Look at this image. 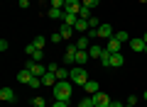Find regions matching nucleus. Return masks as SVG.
I'll return each instance as SVG.
<instances>
[{"mask_svg": "<svg viewBox=\"0 0 147 107\" xmlns=\"http://www.w3.org/2000/svg\"><path fill=\"white\" fill-rule=\"evenodd\" d=\"M71 85H74L71 80H59L57 85L52 88V90H54V100H64V102H69V100H71Z\"/></svg>", "mask_w": 147, "mask_h": 107, "instance_id": "f257e3e1", "label": "nucleus"}, {"mask_svg": "<svg viewBox=\"0 0 147 107\" xmlns=\"http://www.w3.org/2000/svg\"><path fill=\"white\" fill-rule=\"evenodd\" d=\"M69 80H71L74 85H86V83H88V73H86V68L84 66L71 68V78H69Z\"/></svg>", "mask_w": 147, "mask_h": 107, "instance_id": "f03ea898", "label": "nucleus"}, {"mask_svg": "<svg viewBox=\"0 0 147 107\" xmlns=\"http://www.w3.org/2000/svg\"><path fill=\"white\" fill-rule=\"evenodd\" d=\"M25 68H27V71L32 73V76H37V78H42L44 73H47V68H44L42 63H37V61H32V58H30V61L25 63Z\"/></svg>", "mask_w": 147, "mask_h": 107, "instance_id": "7ed1b4c3", "label": "nucleus"}, {"mask_svg": "<svg viewBox=\"0 0 147 107\" xmlns=\"http://www.w3.org/2000/svg\"><path fill=\"white\" fill-rule=\"evenodd\" d=\"M76 44H69L66 46V54H64V66H69V63H76Z\"/></svg>", "mask_w": 147, "mask_h": 107, "instance_id": "20e7f679", "label": "nucleus"}, {"mask_svg": "<svg viewBox=\"0 0 147 107\" xmlns=\"http://www.w3.org/2000/svg\"><path fill=\"white\" fill-rule=\"evenodd\" d=\"M113 34H115V32H113V27H110V25H105V22L98 27V29H96V37H98V39H110Z\"/></svg>", "mask_w": 147, "mask_h": 107, "instance_id": "39448f33", "label": "nucleus"}, {"mask_svg": "<svg viewBox=\"0 0 147 107\" xmlns=\"http://www.w3.org/2000/svg\"><path fill=\"white\" fill-rule=\"evenodd\" d=\"M105 49H108L110 54H120V51H123V44L115 39V37H110V39H105Z\"/></svg>", "mask_w": 147, "mask_h": 107, "instance_id": "423d86ee", "label": "nucleus"}, {"mask_svg": "<svg viewBox=\"0 0 147 107\" xmlns=\"http://www.w3.org/2000/svg\"><path fill=\"white\" fill-rule=\"evenodd\" d=\"M74 44H76V49H79V51H88V49H91V37H88V34H81Z\"/></svg>", "mask_w": 147, "mask_h": 107, "instance_id": "0eeeda50", "label": "nucleus"}, {"mask_svg": "<svg viewBox=\"0 0 147 107\" xmlns=\"http://www.w3.org/2000/svg\"><path fill=\"white\" fill-rule=\"evenodd\" d=\"M91 97H93V102H96V105H98V107H108L110 105V102H113V100H110V97L108 95H105V92H96V95H91Z\"/></svg>", "mask_w": 147, "mask_h": 107, "instance_id": "6e6552de", "label": "nucleus"}, {"mask_svg": "<svg viewBox=\"0 0 147 107\" xmlns=\"http://www.w3.org/2000/svg\"><path fill=\"white\" fill-rule=\"evenodd\" d=\"M57 83H59V78H57V73H44V76H42V85L44 88H54V85H57Z\"/></svg>", "mask_w": 147, "mask_h": 107, "instance_id": "1a4fd4ad", "label": "nucleus"}, {"mask_svg": "<svg viewBox=\"0 0 147 107\" xmlns=\"http://www.w3.org/2000/svg\"><path fill=\"white\" fill-rule=\"evenodd\" d=\"M0 100H3V102H15L17 95H15L12 88H3V90H0Z\"/></svg>", "mask_w": 147, "mask_h": 107, "instance_id": "9d476101", "label": "nucleus"}, {"mask_svg": "<svg viewBox=\"0 0 147 107\" xmlns=\"http://www.w3.org/2000/svg\"><path fill=\"white\" fill-rule=\"evenodd\" d=\"M79 10H81V0H66L64 12H74V15H79Z\"/></svg>", "mask_w": 147, "mask_h": 107, "instance_id": "9b49d317", "label": "nucleus"}, {"mask_svg": "<svg viewBox=\"0 0 147 107\" xmlns=\"http://www.w3.org/2000/svg\"><path fill=\"white\" fill-rule=\"evenodd\" d=\"M74 29L79 32V34H86V32L91 29V27H88V20H84V17H79V20H76V25H74Z\"/></svg>", "mask_w": 147, "mask_h": 107, "instance_id": "f8f14e48", "label": "nucleus"}, {"mask_svg": "<svg viewBox=\"0 0 147 107\" xmlns=\"http://www.w3.org/2000/svg\"><path fill=\"white\" fill-rule=\"evenodd\" d=\"M145 39H142V37H135V39H130V49L132 51H145Z\"/></svg>", "mask_w": 147, "mask_h": 107, "instance_id": "ddd939ff", "label": "nucleus"}, {"mask_svg": "<svg viewBox=\"0 0 147 107\" xmlns=\"http://www.w3.org/2000/svg\"><path fill=\"white\" fill-rule=\"evenodd\" d=\"M123 63H125V58H123V51H120V54H110V66H113V68H120Z\"/></svg>", "mask_w": 147, "mask_h": 107, "instance_id": "4468645a", "label": "nucleus"}, {"mask_svg": "<svg viewBox=\"0 0 147 107\" xmlns=\"http://www.w3.org/2000/svg\"><path fill=\"white\" fill-rule=\"evenodd\" d=\"M103 46H98V44H91V49H88V56L91 58H100V56H103Z\"/></svg>", "mask_w": 147, "mask_h": 107, "instance_id": "2eb2a0df", "label": "nucleus"}, {"mask_svg": "<svg viewBox=\"0 0 147 107\" xmlns=\"http://www.w3.org/2000/svg\"><path fill=\"white\" fill-rule=\"evenodd\" d=\"M88 51H76V66H86L88 63Z\"/></svg>", "mask_w": 147, "mask_h": 107, "instance_id": "dca6fc26", "label": "nucleus"}, {"mask_svg": "<svg viewBox=\"0 0 147 107\" xmlns=\"http://www.w3.org/2000/svg\"><path fill=\"white\" fill-rule=\"evenodd\" d=\"M17 80H20L22 85H25V83H30V80H32V73L27 71V68H22V71L17 73Z\"/></svg>", "mask_w": 147, "mask_h": 107, "instance_id": "f3484780", "label": "nucleus"}, {"mask_svg": "<svg viewBox=\"0 0 147 107\" xmlns=\"http://www.w3.org/2000/svg\"><path fill=\"white\" fill-rule=\"evenodd\" d=\"M57 78H59V80H69V78H71V71H69L66 66H59V71H57Z\"/></svg>", "mask_w": 147, "mask_h": 107, "instance_id": "a211bd4d", "label": "nucleus"}, {"mask_svg": "<svg viewBox=\"0 0 147 107\" xmlns=\"http://www.w3.org/2000/svg\"><path fill=\"white\" fill-rule=\"evenodd\" d=\"M84 90L88 92V95H96V92H98V83H96V80H88V83L84 85Z\"/></svg>", "mask_w": 147, "mask_h": 107, "instance_id": "6ab92c4d", "label": "nucleus"}, {"mask_svg": "<svg viewBox=\"0 0 147 107\" xmlns=\"http://www.w3.org/2000/svg\"><path fill=\"white\" fill-rule=\"evenodd\" d=\"M47 15L52 17V20H59V17L64 20V10H59V7H49V10H47Z\"/></svg>", "mask_w": 147, "mask_h": 107, "instance_id": "aec40b11", "label": "nucleus"}, {"mask_svg": "<svg viewBox=\"0 0 147 107\" xmlns=\"http://www.w3.org/2000/svg\"><path fill=\"white\" fill-rule=\"evenodd\" d=\"M76 20H79V15H74V12H64V25H76Z\"/></svg>", "mask_w": 147, "mask_h": 107, "instance_id": "412c9836", "label": "nucleus"}, {"mask_svg": "<svg viewBox=\"0 0 147 107\" xmlns=\"http://www.w3.org/2000/svg\"><path fill=\"white\" fill-rule=\"evenodd\" d=\"M113 37H115V39L120 41V44H125V41H130V34H127V32H123V29H120V32H115Z\"/></svg>", "mask_w": 147, "mask_h": 107, "instance_id": "4be33fe9", "label": "nucleus"}, {"mask_svg": "<svg viewBox=\"0 0 147 107\" xmlns=\"http://www.w3.org/2000/svg\"><path fill=\"white\" fill-rule=\"evenodd\" d=\"M59 32H61V37H64V39H69V37H71V34H74V32H76V29H74L71 25H64V27H61V29H59Z\"/></svg>", "mask_w": 147, "mask_h": 107, "instance_id": "5701e85b", "label": "nucleus"}, {"mask_svg": "<svg viewBox=\"0 0 147 107\" xmlns=\"http://www.w3.org/2000/svg\"><path fill=\"white\" fill-rule=\"evenodd\" d=\"M32 107H47V100H44V97H32Z\"/></svg>", "mask_w": 147, "mask_h": 107, "instance_id": "b1692460", "label": "nucleus"}, {"mask_svg": "<svg viewBox=\"0 0 147 107\" xmlns=\"http://www.w3.org/2000/svg\"><path fill=\"white\" fill-rule=\"evenodd\" d=\"M93 105H96V102H93V97L88 95V97H84V100H81V102H79L76 107H93Z\"/></svg>", "mask_w": 147, "mask_h": 107, "instance_id": "393cba45", "label": "nucleus"}, {"mask_svg": "<svg viewBox=\"0 0 147 107\" xmlns=\"http://www.w3.org/2000/svg\"><path fill=\"white\" fill-rule=\"evenodd\" d=\"M27 85H30V88H34V90H37V88H42V78H37V76H32V80L27 83Z\"/></svg>", "mask_w": 147, "mask_h": 107, "instance_id": "a878e982", "label": "nucleus"}, {"mask_svg": "<svg viewBox=\"0 0 147 107\" xmlns=\"http://www.w3.org/2000/svg\"><path fill=\"white\" fill-rule=\"evenodd\" d=\"M37 51H39V49H37V46H34V44H27V46H25V54H27V56H30V58H32V56H34Z\"/></svg>", "mask_w": 147, "mask_h": 107, "instance_id": "bb28decb", "label": "nucleus"}, {"mask_svg": "<svg viewBox=\"0 0 147 107\" xmlns=\"http://www.w3.org/2000/svg\"><path fill=\"white\" fill-rule=\"evenodd\" d=\"M98 61H100V63H103V66H110V51H108V49H105V51H103V56H100V58H98Z\"/></svg>", "mask_w": 147, "mask_h": 107, "instance_id": "cd10ccee", "label": "nucleus"}, {"mask_svg": "<svg viewBox=\"0 0 147 107\" xmlns=\"http://www.w3.org/2000/svg\"><path fill=\"white\" fill-rule=\"evenodd\" d=\"M79 17H84V20H91L93 15H91V10H88V7H84V5H81V10H79Z\"/></svg>", "mask_w": 147, "mask_h": 107, "instance_id": "c85d7f7f", "label": "nucleus"}, {"mask_svg": "<svg viewBox=\"0 0 147 107\" xmlns=\"http://www.w3.org/2000/svg\"><path fill=\"white\" fill-rule=\"evenodd\" d=\"M88 27H91V29H98V27H100V20H98V17H91V20H88Z\"/></svg>", "mask_w": 147, "mask_h": 107, "instance_id": "c756f323", "label": "nucleus"}, {"mask_svg": "<svg viewBox=\"0 0 147 107\" xmlns=\"http://www.w3.org/2000/svg\"><path fill=\"white\" fill-rule=\"evenodd\" d=\"M81 5H84V7H88V10H93V7L98 5V0H81Z\"/></svg>", "mask_w": 147, "mask_h": 107, "instance_id": "7c9ffc66", "label": "nucleus"}, {"mask_svg": "<svg viewBox=\"0 0 147 107\" xmlns=\"http://www.w3.org/2000/svg\"><path fill=\"white\" fill-rule=\"evenodd\" d=\"M49 5H52V7H59V10H64L66 0H49Z\"/></svg>", "mask_w": 147, "mask_h": 107, "instance_id": "2f4dec72", "label": "nucleus"}, {"mask_svg": "<svg viewBox=\"0 0 147 107\" xmlns=\"http://www.w3.org/2000/svg\"><path fill=\"white\" fill-rule=\"evenodd\" d=\"M32 44L37 46V49H44V37H34V41Z\"/></svg>", "mask_w": 147, "mask_h": 107, "instance_id": "473e14b6", "label": "nucleus"}, {"mask_svg": "<svg viewBox=\"0 0 147 107\" xmlns=\"http://www.w3.org/2000/svg\"><path fill=\"white\" fill-rule=\"evenodd\" d=\"M61 39H64V37H61V32H57V34H52V41H54V44H59Z\"/></svg>", "mask_w": 147, "mask_h": 107, "instance_id": "72a5a7b5", "label": "nucleus"}, {"mask_svg": "<svg viewBox=\"0 0 147 107\" xmlns=\"http://www.w3.org/2000/svg\"><path fill=\"white\" fill-rule=\"evenodd\" d=\"M47 71H49V73H57V71H59V63H49Z\"/></svg>", "mask_w": 147, "mask_h": 107, "instance_id": "f704fd0d", "label": "nucleus"}, {"mask_svg": "<svg viewBox=\"0 0 147 107\" xmlns=\"http://www.w3.org/2000/svg\"><path fill=\"white\" fill-rule=\"evenodd\" d=\"M52 107H69V102H64V100H54Z\"/></svg>", "mask_w": 147, "mask_h": 107, "instance_id": "c9c22d12", "label": "nucleus"}, {"mask_svg": "<svg viewBox=\"0 0 147 107\" xmlns=\"http://www.w3.org/2000/svg\"><path fill=\"white\" fill-rule=\"evenodd\" d=\"M17 5H20L22 10H27V7H30V0H17Z\"/></svg>", "mask_w": 147, "mask_h": 107, "instance_id": "e433bc0d", "label": "nucleus"}, {"mask_svg": "<svg viewBox=\"0 0 147 107\" xmlns=\"http://www.w3.org/2000/svg\"><path fill=\"white\" fill-rule=\"evenodd\" d=\"M7 46H10V44H7L5 39H0V51H7Z\"/></svg>", "mask_w": 147, "mask_h": 107, "instance_id": "4c0bfd02", "label": "nucleus"}, {"mask_svg": "<svg viewBox=\"0 0 147 107\" xmlns=\"http://www.w3.org/2000/svg\"><path fill=\"white\" fill-rule=\"evenodd\" d=\"M108 107H123V102H110Z\"/></svg>", "mask_w": 147, "mask_h": 107, "instance_id": "58836bf2", "label": "nucleus"}, {"mask_svg": "<svg viewBox=\"0 0 147 107\" xmlns=\"http://www.w3.org/2000/svg\"><path fill=\"white\" fill-rule=\"evenodd\" d=\"M142 39H145V44H147V32H145V34H142Z\"/></svg>", "mask_w": 147, "mask_h": 107, "instance_id": "ea45409f", "label": "nucleus"}, {"mask_svg": "<svg viewBox=\"0 0 147 107\" xmlns=\"http://www.w3.org/2000/svg\"><path fill=\"white\" fill-rule=\"evenodd\" d=\"M142 97H145V100H147V90H145V92H142Z\"/></svg>", "mask_w": 147, "mask_h": 107, "instance_id": "a19ab883", "label": "nucleus"}, {"mask_svg": "<svg viewBox=\"0 0 147 107\" xmlns=\"http://www.w3.org/2000/svg\"><path fill=\"white\" fill-rule=\"evenodd\" d=\"M137 3H147V0H137Z\"/></svg>", "mask_w": 147, "mask_h": 107, "instance_id": "79ce46f5", "label": "nucleus"}, {"mask_svg": "<svg viewBox=\"0 0 147 107\" xmlns=\"http://www.w3.org/2000/svg\"><path fill=\"white\" fill-rule=\"evenodd\" d=\"M125 107H135V105H125Z\"/></svg>", "mask_w": 147, "mask_h": 107, "instance_id": "37998d69", "label": "nucleus"}, {"mask_svg": "<svg viewBox=\"0 0 147 107\" xmlns=\"http://www.w3.org/2000/svg\"><path fill=\"white\" fill-rule=\"evenodd\" d=\"M145 54H147V46H145Z\"/></svg>", "mask_w": 147, "mask_h": 107, "instance_id": "c03bdc74", "label": "nucleus"}, {"mask_svg": "<svg viewBox=\"0 0 147 107\" xmlns=\"http://www.w3.org/2000/svg\"><path fill=\"white\" fill-rule=\"evenodd\" d=\"M93 107H98V105H93Z\"/></svg>", "mask_w": 147, "mask_h": 107, "instance_id": "a18cd8bd", "label": "nucleus"}]
</instances>
